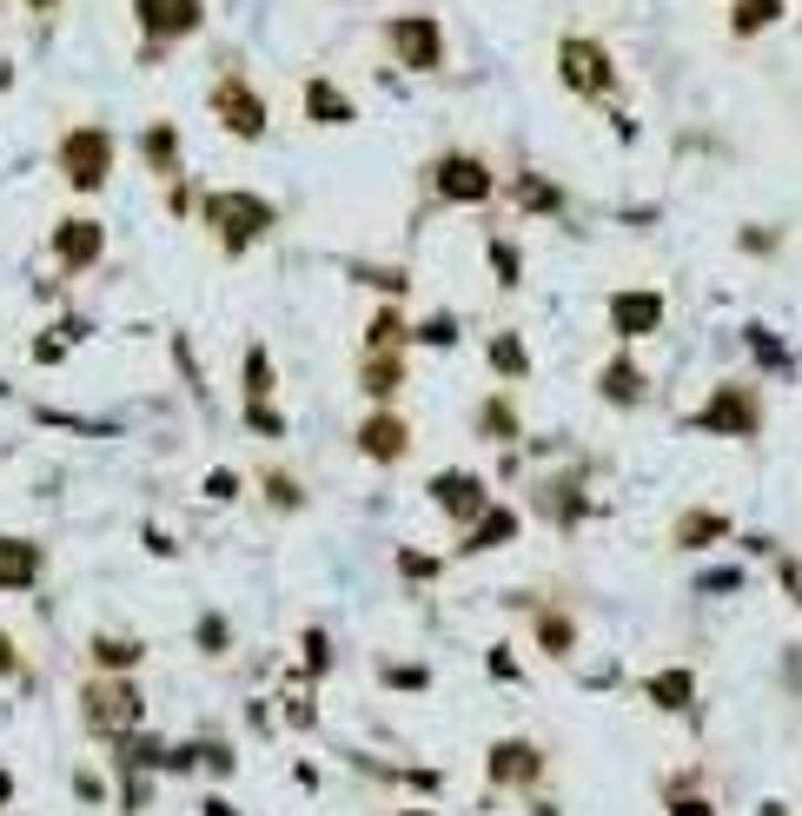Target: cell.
<instances>
[{"mask_svg": "<svg viewBox=\"0 0 802 816\" xmlns=\"http://www.w3.org/2000/svg\"><path fill=\"white\" fill-rule=\"evenodd\" d=\"M478 432H485V438H511V432H518V412L491 399V405H485V425H478Z\"/></svg>", "mask_w": 802, "mask_h": 816, "instance_id": "f1b7e54d", "label": "cell"}, {"mask_svg": "<svg viewBox=\"0 0 802 816\" xmlns=\"http://www.w3.org/2000/svg\"><path fill=\"white\" fill-rule=\"evenodd\" d=\"M27 7H40V13H46V7H60V0H27Z\"/></svg>", "mask_w": 802, "mask_h": 816, "instance_id": "b9f144b4", "label": "cell"}, {"mask_svg": "<svg viewBox=\"0 0 802 816\" xmlns=\"http://www.w3.org/2000/svg\"><path fill=\"white\" fill-rule=\"evenodd\" d=\"M431 498H438L451 518H485V478H478V472H445V478L431 485Z\"/></svg>", "mask_w": 802, "mask_h": 816, "instance_id": "30bf717a", "label": "cell"}, {"mask_svg": "<svg viewBox=\"0 0 802 816\" xmlns=\"http://www.w3.org/2000/svg\"><path fill=\"white\" fill-rule=\"evenodd\" d=\"M199 644H206V651H226V624H219V618H206V624H199Z\"/></svg>", "mask_w": 802, "mask_h": 816, "instance_id": "836d02e7", "label": "cell"}, {"mask_svg": "<svg viewBox=\"0 0 802 816\" xmlns=\"http://www.w3.org/2000/svg\"><path fill=\"white\" fill-rule=\"evenodd\" d=\"M146 33H192L199 27V0H133Z\"/></svg>", "mask_w": 802, "mask_h": 816, "instance_id": "8fae6325", "label": "cell"}, {"mask_svg": "<svg viewBox=\"0 0 802 816\" xmlns=\"http://www.w3.org/2000/svg\"><path fill=\"white\" fill-rule=\"evenodd\" d=\"M491 266H498L504 286H518V246H491Z\"/></svg>", "mask_w": 802, "mask_h": 816, "instance_id": "f546056e", "label": "cell"}, {"mask_svg": "<svg viewBox=\"0 0 802 816\" xmlns=\"http://www.w3.org/2000/svg\"><path fill=\"white\" fill-rule=\"evenodd\" d=\"M405 339V326H398V312H385L378 326H372V345H398Z\"/></svg>", "mask_w": 802, "mask_h": 816, "instance_id": "1f68e13d", "label": "cell"}, {"mask_svg": "<svg viewBox=\"0 0 802 816\" xmlns=\"http://www.w3.org/2000/svg\"><path fill=\"white\" fill-rule=\"evenodd\" d=\"M106 166H113V140H106L100 126H80V133L60 140V173H66L80 193H93V186L106 179Z\"/></svg>", "mask_w": 802, "mask_h": 816, "instance_id": "3957f363", "label": "cell"}, {"mask_svg": "<svg viewBox=\"0 0 802 816\" xmlns=\"http://www.w3.org/2000/svg\"><path fill=\"white\" fill-rule=\"evenodd\" d=\"M358 445H365L372 458H405L412 432H405V419H398V412H372V419H365V432H358Z\"/></svg>", "mask_w": 802, "mask_h": 816, "instance_id": "7c38bea8", "label": "cell"}, {"mask_svg": "<svg viewBox=\"0 0 802 816\" xmlns=\"http://www.w3.org/2000/svg\"><path fill=\"white\" fill-rule=\"evenodd\" d=\"M53 252H60L66 266H93V259H100V226H93V219H66V226L53 233Z\"/></svg>", "mask_w": 802, "mask_h": 816, "instance_id": "9a60e30c", "label": "cell"}, {"mask_svg": "<svg viewBox=\"0 0 802 816\" xmlns=\"http://www.w3.org/2000/svg\"><path fill=\"white\" fill-rule=\"evenodd\" d=\"M20 671V658H13V644H7V631H0V678H13Z\"/></svg>", "mask_w": 802, "mask_h": 816, "instance_id": "f35d334b", "label": "cell"}, {"mask_svg": "<svg viewBox=\"0 0 802 816\" xmlns=\"http://www.w3.org/2000/svg\"><path fill=\"white\" fill-rule=\"evenodd\" d=\"M398 565H405V571H412V578H431V571H438V565H431V558H418V551H405V558H398Z\"/></svg>", "mask_w": 802, "mask_h": 816, "instance_id": "8d00e7d4", "label": "cell"}, {"mask_svg": "<svg viewBox=\"0 0 802 816\" xmlns=\"http://www.w3.org/2000/svg\"><path fill=\"white\" fill-rule=\"evenodd\" d=\"M604 392L631 405V399L644 392V379H637V365H631V359H611V365H604Z\"/></svg>", "mask_w": 802, "mask_h": 816, "instance_id": "ffe728a7", "label": "cell"}, {"mask_svg": "<svg viewBox=\"0 0 802 816\" xmlns=\"http://www.w3.org/2000/svg\"><path fill=\"white\" fill-rule=\"evenodd\" d=\"M611 326H617L624 339H644V332L664 326V299H657V292H617V299H611Z\"/></svg>", "mask_w": 802, "mask_h": 816, "instance_id": "9c48e42d", "label": "cell"}, {"mask_svg": "<svg viewBox=\"0 0 802 816\" xmlns=\"http://www.w3.org/2000/svg\"><path fill=\"white\" fill-rule=\"evenodd\" d=\"M770 20H783V0H737V13H730L737 33H757V27H770Z\"/></svg>", "mask_w": 802, "mask_h": 816, "instance_id": "d6986e66", "label": "cell"}, {"mask_svg": "<svg viewBox=\"0 0 802 816\" xmlns=\"http://www.w3.org/2000/svg\"><path fill=\"white\" fill-rule=\"evenodd\" d=\"M697 425L704 432H723V438H743V432L763 425V412H757V399L743 385H723V392H710V405L697 412Z\"/></svg>", "mask_w": 802, "mask_h": 816, "instance_id": "8992f818", "label": "cell"}, {"mask_svg": "<svg viewBox=\"0 0 802 816\" xmlns=\"http://www.w3.org/2000/svg\"><path fill=\"white\" fill-rule=\"evenodd\" d=\"M677 816H717V810H710V797H677Z\"/></svg>", "mask_w": 802, "mask_h": 816, "instance_id": "74e56055", "label": "cell"}, {"mask_svg": "<svg viewBox=\"0 0 802 816\" xmlns=\"http://www.w3.org/2000/svg\"><path fill=\"white\" fill-rule=\"evenodd\" d=\"M272 498L279 505H299V485H285V472H272Z\"/></svg>", "mask_w": 802, "mask_h": 816, "instance_id": "d590c367", "label": "cell"}, {"mask_svg": "<svg viewBox=\"0 0 802 816\" xmlns=\"http://www.w3.org/2000/svg\"><path fill=\"white\" fill-rule=\"evenodd\" d=\"M80 717H86V731H100V737H126V731L139 724V691H133L126 678H93V684L80 691Z\"/></svg>", "mask_w": 802, "mask_h": 816, "instance_id": "6da1fadb", "label": "cell"}, {"mask_svg": "<svg viewBox=\"0 0 802 816\" xmlns=\"http://www.w3.org/2000/svg\"><path fill=\"white\" fill-rule=\"evenodd\" d=\"M206 213H212V226H219V239H226L232 252H246V246L272 226V206H265V199H252V193H212V199H206Z\"/></svg>", "mask_w": 802, "mask_h": 816, "instance_id": "7a4b0ae2", "label": "cell"}, {"mask_svg": "<svg viewBox=\"0 0 802 816\" xmlns=\"http://www.w3.org/2000/svg\"><path fill=\"white\" fill-rule=\"evenodd\" d=\"M246 419H252V432H265V438H272V432H285V425H279V412H272V405H265V399H259V405H252V412H246Z\"/></svg>", "mask_w": 802, "mask_h": 816, "instance_id": "d6a6232c", "label": "cell"}, {"mask_svg": "<svg viewBox=\"0 0 802 816\" xmlns=\"http://www.w3.org/2000/svg\"><path fill=\"white\" fill-rule=\"evenodd\" d=\"M491 365H498L504 379H524V345H518L511 332H498V339H491Z\"/></svg>", "mask_w": 802, "mask_h": 816, "instance_id": "7402d4cb", "label": "cell"}, {"mask_svg": "<svg viewBox=\"0 0 802 816\" xmlns=\"http://www.w3.org/2000/svg\"><path fill=\"white\" fill-rule=\"evenodd\" d=\"M40 578V551L27 538H0V591H27Z\"/></svg>", "mask_w": 802, "mask_h": 816, "instance_id": "5bb4252c", "label": "cell"}, {"mask_svg": "<svg viewBox=\"0 0 802 816\" xmlns=\"http://www.w3.org/2000/svg\"><path fill=\"white\" fill-rule=\"evenodd\" d=\"M93 658L119 671V664H139V644H133V638H93Z\"/></svg>", "mask_w": 802, "mask_h": 816, "instance_id": "cb8c5ba5", "label": "cell"}, {"mask_svg": "<svg viewBox=\"0 0 802 816\" xmlns=\"http://www.w3.org/2000/svg\"><path fill=\"white\" fill-rule=\"evenodd\" d=\"M757 816H790V810H783V804H763V810H757Z\"/></svg>", "mask_w": 802, "mask_h": 816, "instance_id": "60d3db41", "label": "cell"}, {"mask_svg": "<svg viewBox=\"0 0 802 816\" xmlns=\"http://www.w3.org/2000/svg\"><path fill=\"white\" fill-rule=\"evenodd\" d=\"M405 816H431V810H405Z\"/></svg>", "mask_w": 802, "mask_h": 816, "instance_id": "7bdbcfd3", "label": "cell"}, {"mask_svg": "<svg viewBox=\"0 0 802 816\" xmlns=\"http://www.w3.org/2000/svg\"><path fill=\"white\" fill-rule=\"evenodd\" d=\"M392 53L405 66H438L445 60V27L431 13H405V20H392Z\"/></svg>", "mask_w": 802, "mask_h": 816, "instance_id": "277c9868", "label": "cell"}, {"mask_svg": "<svg viewBox=\"0 0 802 816\" xmlns=\"http://www.w3.org/2000/svg\"><path fill=\"white\" fill-rule=\"evenodd\" d=\"M723 531H730V525H723V512H690V518L677 525V545H690V551H697V545H717Z\"/></svg>", "mask_w": 802, "mask_h": 816, "instance_id": "e0dca14e", "label": "cell"}, {"mask_svg": "<svg viewBox=\"0 0 802 816\" xmlns=\"http://www.w3.org/2000/svg\"><path fill=\"white\" fill-rule=\"evenodd\" d=\"M305 106H312V120H352V100H345L332 80H312V86H305Z\"/></svg>", "mask_w": 802, "mask_h": 816, "instance_id": "2e32d148", "label": "cell"}, {"mask_svg": "<svg viewBox=\"0 0 802 816\" xmlns=\"http://www.w3.org/2000/svg\"><path fill=\"white\" fill-rule=\"evenodd\" d=\"M538 644H544L551 658H564V651L577 644V638H571V618H544V624H538Z\"/></svg>", "mask_w": 802, "mask_h": 816, "instance_id": "83f0119b", "label": "cell"}, {"mask_svg": "<svg viewBox=\"0 0 802 816\" xmlns=\"http://www.w3.org/2000/svg\"><path fill=\"white\" fill-rule=\"evenodd\" d=\"M518 199H524L531 213H558V186H544V179H531V173L518 179Z\"/></svg>", "mask_w": 802, "mask_h": 816, "instance_id": "484cf974", "label": "cell"}, {"mask_svg": "<svg viewBox=\"0 0 802 816\" xmlns=\"http://www.w3.org/2000/svg\"><path fill=\"white\" fill-rule=\"evenodd\" d=\"M538 771H544L538 744H498L491 751V784H531Z\"/></svg>", "mask_w": 802, "mask_h": 816, "instance_id": "4fadbf2b", "label": "cell"}, {"mask_svg": "<svg viewBox=\"0 0 802 816\" xmlns=\"http://www.w3.org/2000/svg\"><path fill=\"white\" fill-rule=\"evenodd\" d=\"M139 146H146V159H153V166L166 173V166H173V146H179V140H173V126H146V140H139Z\"/></svg>", "mask_w": 802, "mask_h": 816, "instance_id": "d4e9b609", "label": "cell"}, {"mask_svg": "<svg viewBox=\"0 0 802 816\" xmlns=\"http://www.w3.org/2000/svg\"><path fill=\"white\" fill-rule=\"evenodd\" d=\"M212 106H219V120H226L239 140H259V133H265V106H259V93H252L246 80H219V86H212Z\"/></svg>", "mask_w": 802, "mask_h": 816, "instance_id": "52a82bcc", "label": "cell"}, {"mask_svg": "<svg viewBox=\"0 0 802 816\" xmlns=\"http://www.w3.org/2000/svg\"><path fill=\"white\" fill-rule=\"evenodd\" d=\"M398 379H405V372H398V359H385V352L365 365V392H378V399H385V392H398Z\"/></svg>", "mask_w": 802, "mask_h": 816, "instance_id": "603a6c76", "label": "cell"}, {"mask_svg": "<svg viewBox=\"0 0 802 816\" xmlns=\"http://www.w3.org/2000/svg\"><path fill=\"white\" fill-rule=\"evenodd\" d=\"M511 531H518V518H511V512H485V518H478V531H471V551H485V545H504Z\"/></svg>", "mask_w": 802, "mask_h": 816, "instance_id": "44dd1931", "label": "cell"}, {"mask_svg": "<svg viewBox=\"0 0 802 816\" xmlns=\"http://www.w3.org/2000/svg\"><path fill=\"white\" fill-rule=\"evenodd\" d=\"M7 797H13V777H7V771H0V810H7Z\"/></svg>", "mask_w": 802, "mask_h": 816, "instance_id": "ab89813d", "label": "cell"}, {"mask_svg": "<svg viewBox=\"0 0 802 816\" xmlns=\"http://www.w3.org/2000/svg\"><path fill=\"white\" fill-rule=\"evenodd\" d=\"M690 691H697V678H690V671H664V678H650V704H664V711H684V704H690Z\"/></svg>", "mask_w": 802, "mask_h": 816, "instance_id": "ac0fdd59", "label": "cell"}, {"mask_svg": "<svg viewBox=\"0 0 802 816\" xmlns=\"http://www.w3.org/2000/svg\"><path fill=\"white\" fill-rule=\"evenodd\" d=\"M438 193H445V199H491V166L471 159V153H451V159L438 166Z\"/></svg>", "mask_w": 802, "mask_h": 816, "instance_id": "ba28073f", "label": "cell"}, {"mask_svg": "<svg viewBox=\"0 0 802 816\" xmlns=\"http://www.w3.org/2000/svg\"><path fill=\"white\" fill-rule=\"evenodd\" d=\"M425 339H431V345H451V339H458V326H451V319H431V326H425Z\"/></svg>", "mask_w": 802, "mask_h": 816, "instance_id": "e575fe53", "label": "cell"}, {"mask_svg": "<svg viewBox=\"0 0 802 816\" xmlns=\"http://www.w3.org/2000/svg\"><path fill=\"white\" fill-rule=\"evenodd\" d=\"M246 392H252V405L272 392V359L265 352H246Z\"/></svg>", "mask_w": 802, "mask_h": 816, "instance_id": "4316f807", "label": "cell"}, {"mask_svg": "<svg viewBox=\"0 0 802 816\" xmlns=\"http://www.w3.org/2000/svg\"><path fill=\"white\" fill-rule=\"evenodd\" d=\"M305 664H312V671H325V664H332V644H325V631H305Z\"/></svg>", "mask_w": 802, "mask_h": 816, "instance_id": "4dcf8cb0", "label": "cell"}, {"mask_svg": "<svg viewBox=\"0 0 802 816\" xmlns=\"http://www.w3.org/2000/svg\"><path fill=\"white\" fill-rule=\"evenodd\" d=\"M558 73H564V86H577V93H611V60H604V47L597 40H564L558 47Z\"/></svg>", "mask_w": 802, "mask_h": 816, "instance_id": "5b68a950", "label": "cell"}]
</instances>
